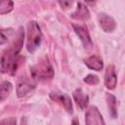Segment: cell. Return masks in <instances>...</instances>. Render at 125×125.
I'll return each mask as SVG.
<instances>
[{
    "label": "cell",
    "mask_w": 125,
    "mask_h": 125,
    "mask_svg": "<svg viewBox=\"0 0 125 125\" xmlns=\"http://www.w3.org/2000/svg\"><path fill=\"white\" fill-rule=\"evenodd\" d=\"M23 39H24V32L22 27H20L15 40L10 45V47H8L2 54L1 69L3 72L14 73L17 70L21 60V58H19L18 56L23 45Z\"/></svg>",
    "instance_id": "cell-1"
},
{
    "label": "cell",
    "mask_w": 125,
    "mask_h": 125,
    "mask_svg": "<svg viewBox=\"0 0 125 125\" xmlns=\"http://www.w3.org/2000/svg\"><path fill=\"white\" fill-rule=\"evenodd\" d=\"M42 39V32L38 23L31 21L27 23V39H26V49L28 52L33 53L40 45Z\"/></svg>",
    "instance_id": "cell-2"
},
{
    "label": "cell",
    "mask_w": 125,
    "mask_h": 125,
    "mask_svg": "<svg viewBox=\"0 0 125 125\" xmlns=\"http://www.w3.org/2000/svg\"><path fill=\"white\" fill-rule=\"evenodd\" d=\"M30 72L33 79H37L41 81L52 79L54 76L53 67L47 59L41 60L39 62L33 65L30 68Z\"/></svg>",
    "instance_id": "cell-3"
},
{
    "label": "cell",
    "mask_w": 125,
    "mask_h": 125,
    "mask_svg": "<svg viewBox=\"0 0 125 125\" xmlns=\"http://www.w3.org/2000/svg\"><path fill=\"white\" fill-rule=\"evenodd\" d=\"M86 125H105L100 110L95 105H90L85 113Z\"/></svg>",
    "instance_id": "cell-4"
},
{
    "label": "cell",
    "mask_w": 125,
    "mask_h": 125,
    "mask_svg": "<svg viewBox=\"0 0 125 125\" xmlns=\"http://www.w3.org/2000/svg\"><path fill=\"white\" fill-rule=\"evenodd\" d=\"M73 28H74L75 33L78 35L81 43L83 44L84 48L88 49V50L91 49L93 46V43H92V40H91V37H90L87 27L84 25H80V24H73Z\"/></svg>",
    "instance_id": "cell-5"
},
{
    "label": "cell",
    "mask_w": 125,
    "mask_h": 125,
    "mask_svg": "<svg viewBox=\"0 0 125 125\" xmlns=\"http://www.w3.org/2000/svg\"><path fill=\"white\" fill-rule=\"evenodd\" d=\"M117 84V75L115 72V67L113 64H108L104 73V85L107 89L112 90Z\"/></svg>",
    "instance_id": "cell-6"
},
{
    "label": "cell",
    "mask_w": 125,
    "mask_h": 125,
    "mask_svg": "<svg viewBox=\"0 0 125 125\" xmlns=\"http://www.w3.org/2000/svg\"><path fill=\"white\" fill-rule=\"evenodd\" d=\"M98 20H99V23H100L102 29L104 31H105V32H111L116 27L115 21L110 16H108V15H106L104 13L99 14Z\"/></svg>",
    "instance_id": "cell-7"
},
{
    "label": "cell",
    "mask_w": 125,
    "mask_h": 125,
    "mask_svg": "<svg viewBox=\"0 0 125 125\" xmlns=\"http://www.w3.org/2000/svg\"><path fill=\"white\" fill-rule=\"evenodd\" d=\"M50 97L53 101L61 104L64 109L69 112V113H72V104H71V100L70 98L67 96V95H64V94H60V93H51L50 94Z\"/></svg>",
    "instance_id": "cell-8"
},
{
    "label": "cell",
    "mask_w": 125,
    "mask_h": 125,
    "mask_svg": "<svg viewBox=\"0 0 125 125\" xmlns=\"http://www.w3.org/2000/svg\"><path fill=\"white\" fill-rule=\"evenodd\" d=\"M35 88V84L32 83L28 79H21L18 85H17V94L19 98H21L25 96L27 93H29L31 90Z\"/></svg>",
    "instance_id": "cell-9"
},
{
    "label": "cell",
    "mask_w": 125,
    "mask_h": 125,
    "mask_svg": "<svg viewBox=\"0 0 125 125\" xmlns=\"http://www.w3.org/2000/svg\"><path fill=\"white\" fill-rule=\"evenodd\" d=\"M71 18L79 21H86L90 18V12L82 2H78L75 12L71 14Z\"/></svg>",
    "instance_id": "cell-10"
},
{
    "label": "cell",
    "mask_w": 125,
    "mask_h": 125,
    "mask_svg": "<svg viewBox=\"0 0 125 125\" xmlns=\"http://www.w3.org/2000/svg\"><path fill=\"white\" fill-rule=\"evenodd\" d=\"M73 98H74V101L76 102L77 105L81 109H84L89 103V97L82 91L81 88H78L73 92Z\"/></svg>",
    "instance_id": "cell-11"
},
{
    "label": "cell",
    "mask_w": 125,
    "mask_h": 125,
    "mask_svg": "<svg viewBox=\"0 0 125 125\" xmlns=\"http://www.w3.org/2000/svg\"><path fill=\"white\" fill-rule=\"evenodd\" d=\"M85 63H86V65L89 68L94 69V70H97V71L102 70L103 69V66H104L103 60L99 56H96V55H93V56L89 57L88 59H86L85 60Z\"/></svg>",
    "instance_id": "cell-12"
},
{
    "label": "cell",
    "mask_w": 125,
    "mask_h": 125,
    "mask_svg": "<svg viewBox=\"0 0 125 125\" xmlns=\"http://www.w3.org/2000/svg\"><path fill=\"white\" fill-rule=\"evenodd\" d=\"M106 103L108 106V111L109 114L112 118L117 117V107H116V98L112 94H106Z\"/></svg>",
    "instance_id": "cell-13"
},
{
    "label": "cell",
    "mask_w": 125,
    "mask_h": 125,
    "mask_svg": "<svg viewBox=\"0 0 125 125\" xmlns=\"http://www.w3.org/2000/svg\"><path fill=\"white\" fill-rule=\"evenodd\" d=\"M12 89L13 85L11 82L3 81L2 83H0V102H3L8 98V96L12 92Z\"/></svg>",
    "instance_id": "cell-14"
},
{
    "label": "cell",
    "mask_w": 125,
    "mask_h": 125,
    "mask_svg": "<svg viewBox=\"0 0 125 125\" xmlns=\"http://www.w3.org/2000/svg\"><path fill=\"white\" fill-rule=\"evenodd\" d=\"M14 8V3L11 0H0V15L10 13Z\"/></svg>",
    "instance_id": "cell-15"
},
{
    "label": "cell",
    "mask_w": 125,
    "mask_h": 125,
    "mask_svg": "<svg viewBox=\"0 0 125 125\" xmlns=\"http://www.w3.org/2000/svg\"><path fill=\"white\" fill-rule=\"evenodd\" d=\"M84 82L89 85H96L99 83V77L94 74H89L84 78Z\"/></svg>",
    "instance_id": "cell-16"
},
{
    "label": "cell",
    "mask_w": 125,
    "mask_h": 125,
    "mask_svg": "<svg viewBox=\"0 0 125 125\" xmlns=\"http://www.w3.org/2000/svg\"><path fill=\"white\" fill-rule=\"evenodd\" d=\"M0 125H17V120L15 117H8L0 122Z\"/></svg>",
    "instance_id": "cell-17"
},
{
    "label": "cell",
    "mask_w": 125,
    "mask_h": 125,
    "mask_svg": "<svg viewBox=\"0 0 125 125\" xmlns=\"http://www.w3.org/2000/svg\"><path fill=\"white\" fill-rule=\"evenodd\" d=\"M7 41H8V38L5 36V34H4V33L2 32V30L0 29V45L7 43Z\"/></svg>",
    "instance_id": "cell-18"
},
{
    "label": "cell",
    "mask_w": 125,
    "mask_h": 125,
    "mask_svg": "<svg viewBox=\"0 0 125 125\" xmlns=\"http://www.w3.org/2000/svg\"><path fill=\"white\" fill-rule=\"evenodd\" d=\"M61 6H65V8H67L69 5H71L72 3L71 2H59Z\"/></svg>",
    "instance_id": "cell-19"
},
{
    "label": "cell",
    "mask_w": 125,
    "mask_h": 125,
    "mask_svg": "<svg viewBox=\"0 0 125 125\" xmlns=\"http://www.w3.org/2000/svg\"><path fill=\"white\" fill-rule=\"evenodd\" d=\"M71 125H79V122H78V120H77V119H73V120H72V123H71Z\"/></svg>",
    "instance_id": "cell-20"
}]
</instances>
